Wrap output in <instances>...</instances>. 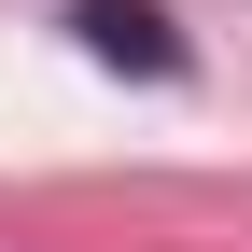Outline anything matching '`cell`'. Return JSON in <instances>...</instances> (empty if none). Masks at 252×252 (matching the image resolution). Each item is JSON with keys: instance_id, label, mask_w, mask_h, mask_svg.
Segmentation results:
<instances>
[{"instance_id": "obj_1", "label": "cell", "mask_w": 252, "mask_h": 252, "mask_svg": "<svg viewBox=\"0 0 252 252\" xmlns=\"http://www.w3.org/2000/svg\"><path fill=\"white\" fill-rule=\"evenodd\" d=\"M70 42L112 56V70H140V84H182V28H168V0H70Z\"/></svg>"}]
</instances>
